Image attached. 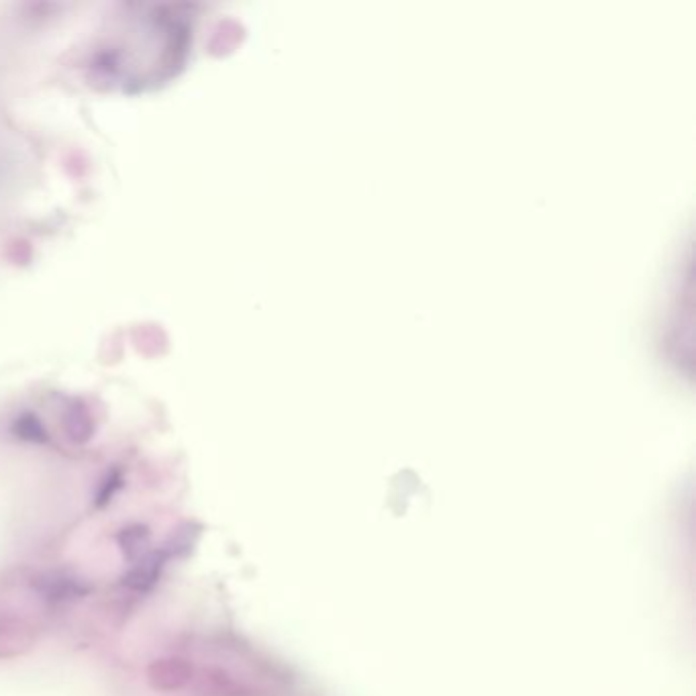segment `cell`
Segmentation results:
<instances>
[{
	"mask_svg": "<svg viewBox=\"0 0 696 696\" xmlns=\"http://www.w3.org/2000/svg\"><path fill=\"white\" fill-rule=\"evenodd\" d=\"M33 588L41 594V599H45L49 603L76 601L90 592V586L84 580H80L72 574H62V572H52V574L39 576L33 582Z\"/></svg>",
	"mask_w": 696,
	"mask_h": 696,
	"instance_id": "obj_1",
	"label": "cell"
},
{
	"mask_svg": "<svg viewBox=\"0 0 696 696\" xmlns=\"http://www.w3.org/2000/svg\"><path fill=\"white\" fill-rule=\"evenodd\" d=\"M192 678V666L186 660H158L147 668V684L158 692L182 690Z\"/></svg>",
	"mask_w": 696,
	"mask_h": 696,
	"instance_id": "obj_2",
	"label": "cell"
},
{
	"mask_svg": "<svg viewBox=\"0 0 696 696\" xmlns=\"http://www.w3.org/2000/svg\"><path fill=\"white\" fill-rule=\"evenodd\" d=\"M168 558L170 556L164 550H156V552L145 554L123 576V584L129 590H135V592H149L158 584V580L162 578V572H164V566H166Z\"/></svg>",
	"mask_w": 696,
	"mask_h": 696,
	"instance_id": "obj_3",
	"label": "cell"
},
{
	"mask_svg": "<svg viewBox=\"0 0 696 696\" xmlns=\"http://www.w3.org/2000/svg\"><path fill=\"white\" fill-rule=\"evenodd\" d=\"M117 545L123 554V558L131 564H135L139 558L145 556V548L149 541V529L145 525H127L117 533Z\"/></svg>",
	"mask_w": 696,
	"mask_h": 696,
	"instance_id": "obj_4",
	"label": "cell"
},
{
	"mask_svg": "<svg viewBox=\"0 0 696 696\" xmlns=\"http://www.w3.org/2000/svg\"><path fill=\"white\" fill-rule=\"evenodd\" d=\"M119 488H121V478L117 474H111L96 492V501H94L96 507H107L113 501V496Z\"/></svg>",
	"mask_w": 696,
	"mask_h": 696,
	"instance_id": "obj_5",
	"label": "cell"
}]
</instances>
